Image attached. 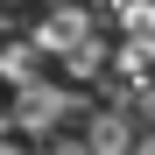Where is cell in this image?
Instances as JSON below:
<instances>
[{
  "instance_id": "cell-3",
  "label": "cell",
  "mask_w": 155,
  "mask_h": 155,
  "mask_svg": "<svg viewBox=\"0 0 155 155\" xmlns=\"http://www.w3.org/2000/svg\"><path fill=\"white\" fill-rule=\"evenodd\" d=\"M0 78H7V85L21 92L28 78H42V49H35L28 35H14V42H0Z\"/></svg>"
},
{
  "instance_id": "cell-5",
  "label": "cell",
  "mask_w": 155,
  "mask_h": 155,
  "mask_svg": "<svg viewBox=\"0 0 155 155\" xmlns=\"http://www.w3.org/2000/svg\"><path fill=\"white\" fill-rule=\"evenodd\" d=\"M42 155H92V148H85V141H57V134H49V148H42Z\"/></svg>"
},
{
  "instance_id": "cell-6",
  "label": "cell",
  "mask_w": 155,
  "mask_h": 155,
  "mask_svg": "<svg viewBox=\"0 0 155 155\" xmlns=\"http://www.w3.org/2000/svg\"><path fill=\"white\" fill-rule=\"evenodd\" d=\"M127 155H155V127H141V134H134V148H127Z\"/></svg>"
},
{
  "instance_id": "cell-1",
  "label": "cell",
  "mask_w": 155,
  "mask_h": 155,
  "mask_svg": "<svg viewBox=\"0 0 155 155\" xmlns=\"http://www.w3.org/2000/svg\"><path fill=\"white\" fill-rule=\"evenodd\" d=\"M64 120H85V99L64 92V85H49V78H28V85L14 92V106H7V127L14 134H64Z\"/></svg>"
},
{
  "instance_id": "cell-2",
  "label": "cell",
  "mask_w": 155,
  "mask_h": 155,
  "mask_svg": "<svg viewBox=\"0 0 155 155\" xmlns=\"http://www.w3.org/2000/svg\"><path fill=\"white\" fill-rule=\"evenodd\" d=\"M134 134H141V127L127 120V113H113V106H85V148H92V155H127Z\"/></svg>"
},
{
  "instance_id": "cell-8",
  "label": "cell",
  "mask_w": 155,
  "mask_h": 155,
  "mask_svg": "<svg viewBox=\"0 0 155 155\" xmlns=\"http://www.w3.org/2000/svg\"><path fill=\"white\" fill-rule=\"evenodd\" d=\"M0 21H7V0H0ZM0 35H7V28H0Z\"/></svg>"
},
{
  "instance_id": "cell-4",
  "label": "cell",
  "mask_w": 155,
  "mask_h": 155,
  "mask_svg": "<svg viewBox=\"0 0 155 155\" xmlns=\"http://www.w3.org/2000/svg\"><path fill=\"white\" fill-rule=\"evenodd\" d=\"M134 106L148 113V127H155V78H141V92H134Z\"/></svg>"
},
{
  "instance_id": "cell-7",
  "label": "cell",
  "mask_w": 155,
  "mask_h": 155,
  "mask_svg": "<svg viewBox=\"0 0 155 155\" xmlns=\"http://www.w3.org/2000/svg\"><path fill=\"white\" fill-rule=\"evenodd\" d=\"M0 134H7V106H0Z\"/></svg>"
}]
</instances>
